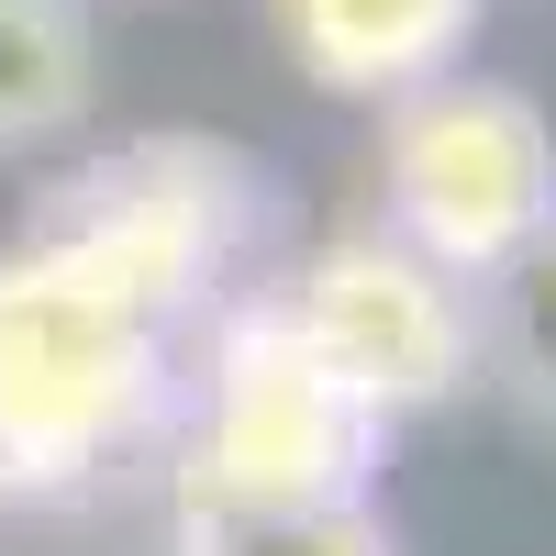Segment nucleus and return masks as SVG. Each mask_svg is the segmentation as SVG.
<instances>
[{"label":"nucleus","instance_id":"obj_1","mask_svg":"<svg viewBox=\"0 0 556 556\" xmlns=\"http://www.w3.org/2000/svg\"><path fill=\"white\" fill-rule=\"evenodd\" d=\"M267 178L212 134H134L0 245V501H78L156 434Z\"/></svg>","mask_w":556,"mask_h":556},{"label":"nucleus","instance_id":"obj_4","mask_svg":"<svg viewBox=\"0 0 556 556\" xmlns=\"http://www.w3.org/2000/svg\"><path fill=\"white\" fill-rule=\"evenodd\" d=\"M278 312L301 323V345L334 367V379L379 412V424H412L468 390V356H479V323H468V290L445 267H424L390 235H334L312 245L301 278L278 290Z\"/></svg>","mask_w":556,"mask_h":556},{"label":"nucleus","instance_id":"obj_5","mask_svg":"<svg viewBox=\"0 0 556 556\" xmlns=\"http://www.w3.org/2000/svg\"><path fill=\"white\" fill-rule=\"evenodd\" d=\"M278 12V45L312 89L334 101H412V89L456 78L479 34V0H267Z\"/></svg>","mask_w":556,"mask_h":556},{"label":"nucleus","instance_id":"obj_2","mask_svg":"<svg viewBox=\"0 0 556 556\" xmlns=\"http://www.w3.org/2000/svg\"><path fill=\"white\" fill-rule=\"evenodd\" d=\"M379 235L445 278H513L556 235V123L501 78H434L379 123Z\"/></svg>","mask_w":556,"mask_h":556},{"label":"nucleus","instance_id":"obj_8","mask_svg":"<svg viewBox=\"0 0 556 556\" xmlns=\"http://www.w3.org/2000/svg\"><path fill=\"white\" fill-rule=\"evenodd\" d=\"M501 334H513V356H523V379H534V401L556 412V235L501 278Z\"/></svg>","mask_w":556,"mask_h":556},{"label":"nucleus","instance_id":"obj_7","mask_svg":"<svg viewBox=\"0 0 556 556\" xmlns=\"http://www.w3.org/2000/svg\"><path fill=\"white\" fill-rule=\"evenodd\" d=\"M178 556H390L379 501H235L178 479Z\"/></svg>","mask_w":556,"mask_h":556},{"label":"nucleus","instance_id":"obj_6","mask_svg":"<svg viewBox=\"0 0 556 556\" xmlns=\"http://www.w3.org/2000/svg\"><path fill=\"white\" fill-rule=\"evenodd\" d=\"M101 89V34L89 0H0V156L67 134Z\"/></svg>","mask_w":556,"mask_h":556},{"label":"nucleus","instance_id":"obj_3","mask_svg":"<svg viewBox=\"0 0 556 556\" xmlns=\"http://www.w3.org/2000/svg\"><path fill=\"white\" fill-rule=\"evenodd\" d=\"M390 424L301 345V323L267 301H223L201 334V412L178 445V479L235 501H367Z\"/></svg>","mask_w":556,"mask_h":556}]
</instances>
